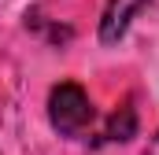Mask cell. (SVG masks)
Listing matches in <instances>:
<instances>
[{"label":"cell","mask_w":159,"mask_h":155,"mask_svg":"<svg viewBox=\"0 0 159 155\" xmlns=\"http://www.w3.org/2000/svg\"><path fill=\"white\" fill-rule=\"evenodd\" d=\"M48 118L52 126L63 133V137H81L93 122V104H89V92L74 85V81H59L48 96Z\"/></svg>","instance_id":"6da1fadb"},{"label":"cell","mask_w":159,"mask_h":155,"mask_svg":"<svg viewBox=\"0 0 159 155\" xmlns=\"http://www.w3.org/2000/svg\"><path fill=\"white\" fill-rule=\"evenodd\" d=\"M148 4H152V0H111L107 11H104V19H100V41H104V44L122 41L126 30H129V22H133V15L144 11Z\"/></svg>","instance_id":"7a4b0ae2"},{"label":"cell","mask_w":159,"mask_h":155,"mask_svg":"<svg viewBox=\"0 0 159 155\" xmlns=\"http://www.w3.org/2000/svg\"><path fill=\"white\" fill-rule=\"evenodd\" d=\"M133 133H137V111H133L129 104H122L119 111L111 115L107 129H104V137H107V140H129Z\"/></svg>","instance_id":"3957f363"},{"label":"cell","mask_w":159,"mask_h":155,"mask_svg":"<svg viewBox=\"0 0 159 155\" xmlns=\"http://www.w3.org/2000/svg\"><path fill=\"white\" fill-rule=\"evenodd\" d=\"M144 155H159V133H156V137H152V144L144 148Z\"/></svg>","instance_id":"277c9868"}]
</instances>
